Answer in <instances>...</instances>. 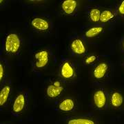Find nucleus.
Returning <instances> with one entry per match:
<instances>
[{"mask_svg":"<svg viewBox=\"0 0 124 124\" xmlns=\"http://www.w3.org/2000/svg\"><path fill=\"white\" fill-rule=\"evenodd\" d=\"M22 47V41L19 35L15 32H8L5 37L4 41V52L8 56L17 54Z\"/></svg>","mask_w":124,"mask_h":124,"instance_id":"1","label":"nucleus"},{"mask_svg":"<svg viewBox=\"0 0 124 124\" xmlns=\"http://www.w3.org/2000/svg\"><path fill=\"white\" fill-rule=\"evenodd\" d=\"M51 54L47 48L40 49L33 54V66L36 70H42L48 66Z\"/></svg>","mask_w":124,"mask_h":124,"instance_id":"2","label":"nucleus"},{"mask_svg":"<svg viewBox=\"0 0 124 124\" xmlns=\"http://www.w3.org/2000/svg\"><path fill=\"white\" fill-rule=\"evenodd\" d=\"M59 75L62 79L66 81H72L77 77V70L75 64L70 60L62 62L59 69Z\"/></svg>","mask_w":124,"mask_h":124,"instance_id":"3","label":"nucleus"},{"mask_svg":"<svg viewBox=\"0 0 124 124\" xmlns=\"http://www.w3.org/2000/svg\"><path fill=\"white\" fill-rule=\"evenodd\" d=\"M64 85L61 81L54 80L46 85L45 89L46 97L48 99H56L62 94L64 91Z\"/></svg>","mask_w":124,"mask_h":124,"instance_id":"4","label":"nucleus"},{"mask_svg":"<svg viewBox=\"0 0 124 124\" xmlns=\"http://www.w3.org/2000/svg\"><path fill=\"white\" fill-rule=\"evenodd\" d=\"M28 105L26 93L21 92L15 97L12 103L11 110L15 115H19L26 110Z\"/></svg>","mask_w":124,"mask_h":124,"instance_id":"5","label":"nucleus"},{"mask_svg":"<svg viewBox=\"0 0 124 124\" xmlns=\"http://www.w3.org/2000/svg\"><path fill=\"white\" fill-rule=\"evenodd\" d=\"M31 26L38 32L46 33L51 29V23L47 18L44 17H35L31 22Z\"/></svg>","mask_w":124,"mask_h":124,"instance_id":"6","label":"nucleus"},{"mask_svg":"<svg viewBox=\"0 0 124 124\" xmlns=\"http://www.w3.org/2000/svg\"><path fill=\"white\" fill-rule=\"evenodd\" d=\"M108 103V96L103 89L95 90L93 96V106L97 110H104Z\"/></svg>","mask_w":124,"mask_h":124,"instance_id":"7","label":"nucleus"},{"mask_svg":"<svg viewBox=\"0 0 124 124\" xmlns=\"http://www.w3.org/2000/svg\"><path fill=\"white\" fill-rule=\"evenodd\" d=\"M70 51L77 55H83L87 52V46L81 38L76 37L72 40L69 44Z\"/></svg>","mask_w":124,"mask_h":124,"instance_id":"8","label":"nucleus"},{"mask_svg":"<svg viewBox=\"0 0 124 124\" xmlns=\"http://www.w3.org/2000/svg\"><path fill=\"white\" fill-rule=\"evenodd\" d=\"M77 103L75 99L72 97H65L58 103L57 109L63 112H71L76 110Z\"/></svg>","mask_w":124,"mask_h":124,"instance_id":"9","label":"nucleus"},{"mask_svg":"<svg viewBox=\"0 0 124 124\" xmlns=\"http://www.w3.org/2000/svg\"><path fill=\"white\" fill-rule=\"evenodd\" d=\"M109 104L112 108L119 109L124 105V93L119 90L111 92L109 95Z\"/></svg>","mask_w":124,"mask_h":124,"instance_id":"10","label":"nucleus"},{"mask_svg":"<svg viewBox=\"0 0 124 124\" xmlns=\"http://www.w3.org/2000/svg\"><path fill=\"white\" fill-rule=\"evenodd\" d=\"M110 65L108 63L106 62H100L94 68L93 70V75L95 79H103L108 75Z\"/></svg>","mask_w":124,"mask_h":124,"instance_id":"11","label":"nucleus"},{"mask_svg":"<svg viewBox=\"0 0 124 124\" xmlns=\"http://www.w3.org/2000/svg\"><path fill=\"white\" fill-rule=\"evenodd\" d=\"M78 6L79 3L76 0H65L61 4V10L63 15L71 16L76 13Z\"/></svg>","mask_w":124,"mask_h":124,"instance_id":"12","label":"nucleus"},{"mask_svg":"<svg viewBox=\"0 0 124 124\" xmlns=\"http://www.w3.org/2000/svg\"><path fill=\"white\" fill-rule=\"evenodd\" d=\"M66 124H97V121L91 116H72L66 121Z\"/></svg>","mask_w":124,"mask_h":124,"instance_id":"13","label":"nucleus"},{"mask_svg":"<svg viewBox=\"0 0 124 124\" xmlns=\"http://www.w3.org/2000/svg\"><path fill=\"white\" fill-rule=\"evenodd\" d=\"M12 86L10 81H7L3 85L0 90V106L4 107L8 101L9 98L11 94Z\"/></svg>","mask_w":124,"mask_h":124,"instance_id":"14","label":"nucleus"},{"mask_svg":"<svg viewBox=\"0 0 124 124\" xmlns=\"http://www.w3.org/2000/svg\"><path fill=\"white\" fill-rule=\"evenodd\" d=\"M101 14V12L98 8H90L88 14V18L89 21L93 23H98L99 22H100Z\"/></svg>","mask_w":124,"mask_h":124,"instance_id":"15","label":"nucleus"},{"mask_svg":"<svg viewBox=\"0 0 124 124\" xmlns=\"http://www.w3.org/2000/svg\"><path fill=\"white\" fill-rule=\"evenodd\" d=\"M103 28L100 26L91 27L85 31L84 35L87 38H94L99 35L101 32H103Z\"/></svg>","mask_w":124,"mask_h":124,"instance_id":"16","label":"nucleus"},{"mask_svg":"<svg viewBox=\"0 0 124 124\" xmlns=\"http://www.w3.org/2000/svg\"><path fill=\"white\" fill-rule=\"evenodd\" d=\"M115 18V15L114 12L110 10H104L101 12V17H100V22L107 23L114 20Z\"/></svg>","mask_w":124,"mask_h":124,"instance_id":"17","label":"nucleus"},{"mask_svg":"<svg viewBox=\"0 0 124 124\" xmlns=\"http://www.w3.org/2000/svg\"><path fill=\"white\" fill-rule=\"evenodd\" d=\"M98 57L96 54H90L86 56L84 59V63L85 65H91L97 60Z\"/></svg>","mask_w":124,"mask_h":124,"instance_id":"18","label":"nucleus"},{"mask_svg":"<svg viewBox=\"0 0 124 124\" xmlns=\"http://www.w3.org/2000/svg\"><path fill=\"white\" fill-rule=\"evenodd\" d=\"M6 75V67L4 62H1L0 63V81L1 82L4 79V77Z\"/></svg>","mask_w":124,"mask_h":124,"instance_id":"19","label":"nucleus"},{"mask_svg":"<svg viewBox=\"0 0 124 124\" xmlns=\"http://www.w3.org/2000/svg\"><path fill=\"white\" fill-rule=\"evenodd\" d=\"M117 13L120 16H124V0L122 1L117 8Z\"/></svg>","mask_w":124,"mask_h":124,"instance_id":"20","label":"nucleus"},{"mask_svg":"<svg viewBox=\"0 0 124 124\" xmlns=\"http://www.w3.org/2000/svg\"><path fill=\"white\" fill-rule=\"evenodd\" d=\"M121 48L124 51V38L123 41H122V42H121Z\"/></svg>","mask_w":124,"mask_h":124,"instance_id":"21","label":"nucleus"}]
</instances>
